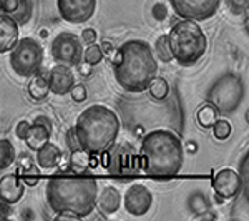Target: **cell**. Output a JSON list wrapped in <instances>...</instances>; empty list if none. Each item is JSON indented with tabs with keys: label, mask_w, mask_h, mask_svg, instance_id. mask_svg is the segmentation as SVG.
Masks as SVG:
<instances>
[{
	"label": "cell",
	"mask_w": 249,
	"mask_h": 221,
	"mask_svg": "<svg viewBox=\"0 0 249 221\" xmlns=\"http://www.w3.org/2000/svg\"><path fill=\"white\" fill-rule=\"evenodd\" d=\"M47 82H48V88H50L52 93L63 96V95L70 93L71 87L75 85V75H73V72L70 70V67L58 63V65H55L47 74Z\"/></svg>",
	"instance_id": "4fadbf2b"
},
{
	"label": "cell",
	"mask_w": 249,
	"mask_h": 221,
	"mask_svg": "<svg viewBox=\"0 0 249 221\" xmlns=\"http://www.w3.org/2000/svg\"><path fill=\"white\" fill-rule=\"evenodd\" d=\"M201 220H214V215H204V216H199Z\"/></svg>",
	"instance_id": "bcb514c9"
},
{
	"label": "cell",
	"mask_w": 249,
	"mask_h": 221,
	"mask_svg": "<svg viewBox=\"0 0 249 221\" xmlns=\"http://www.w3.org/2000/svg\"><path fill=\"white\" fill-rule=\"evenodd\" d=\"M45 193L52 211H71L87 218L96 206L98 183L90 176H53L47 182Z\"/></svg>",
	"instance_id": "3957f363"
},
{
	"label": "cell",
	"mask_w": 249,
	"mask_h": 221,
	"mask_svg": "<svg viewBox=\"0 0 249 221\" xmlns=\"http://www.w3.org/2000/svg\"><path fill=\"white\" fill-rule=\"evenodd\" d=\"M40 35H42V37L45 38V37H47V30H45V29H43V30H40Z\"/></svg>",
	"instance_id": "7dc6e473"
},
{
	"label": "cell",
	"mask_w": 249,
	"mask_h": 221,
	"mask_svg": "<svg viewBox=\"0 0 249 221\" xmlns=\"http://www.w3.org/2000/svg\"><path fill=\"white\" fill-rule=\"evenodd\" d=\"M70 162V170H75V171H83V170H88L90 168V153L83 151L82 148L77 151H71V156L68 158Z\"/></svg>",
	"instance_id": "d4e9b609"
},
{
	"label": "cell",
	"mask_w": 249,
	"mask_h": 221,
	"mask_svg": "<svg viewBox=\"0 0 249 221\" xmlns=\"http://www.w3.org/2000/svg\"><path fill=\"white\" fill-rule=\"evenodd\" d=\"M244 98V83L238 74H224L208 90V102L218 113L228 115L238 110Z\"/></svg>",
	"instance_id": "8992f818"
},
{
	"label": "cell",
	"mask_w": 249,
	"mask_h": 221,
	"mask_svg": "<svg viewBox=\"0 0 249 221\" xmlns=\"http://www.w3.org/2000/svg\"><path fill=\"white\" fill-rule=\"evenodd\" d=\"M34 123H38V125H43L47 127L48 130H52V122L48 120V116H43V115H38L34 118Z\"/></svg>",
	"instance_id": "60d3db41"
},
{
	"label": "cell",
	"mask_w": 249,
	"mask_h": 221,
	"mask_svg": "<svg viewBox=\"0 0 249 221\" xmlns=\"http://www.w3.org/2000/svg\"><path fill=\"white\" fill-rule=\"evenodd\" d=\"M20 178H22V182L27 184V186H37L40 178H42V175H40V170L35 165H30L29 168H25V170L22 171V173L18 175Z\"/></svg>",
	"instance_id": "f1b7e54d"
},
{
	"label": "cell",
	"mask_w": 249,
	"mask_h": 221,
	"mask_svg": "<svg viewBox=\"0 0 249 221\" xmlns=\"http://www.w3.org/2000/svg\"><path fill=\"white\" fill-rule=\"evenodd\" d=\"M239 176L243 182V195L249 196V155L246 153L239 165Z\"/></svg>",
	"instance_id": "4dcf8cb0"
},
{
	"label": "cell",
	"mask_w": 249,
	"mask_h": 221,
	"mask_svg": "<svg viewBox=\"0 0 249 221\" xmlns=\"http://www.w3.org/2000/svg\"><path fill=\"white\" fill-rule=\"evenodd\" d=\"M60 158H62V151H60L57 145L50 143V140L47 143H43L37 150V165L42 170H53V168H57Z\"/></svg>",
	"instance_id": "e0dca14e"
},
{
	"label": "cell",
	"mask_w": 249,
	"mask_h": 221,
	"mask_svg": "<svg viewBox=\"0 0 249 221\" xmlns=\"http://www.w3.org/2000/svg\"><path fill=\"white\" fill-rule=\"evenodd\" d=\"M213 128V133H214V138L216 140H226V138H230V135H231V125H230V122L228 120H216L214 122V125L211 127Z\"/></svg>",
	"instance_id": "f546056e"
},
{
	"label": "cell",
	"mask_w": 249,
	"mask_h": 221,
	"mask_svg": "<svg viewBox=\"0 0 249 221\" xmlns=\"http://www.w3.org/2000/svg\"><path fill=\"white\" fill-rule=\"evenodd\" d=\"M52 130H48L47 127L38 125V123H32L29 127V131H27L23 142L27 143V147L30 148L32 151H37L43 143H47L50 140Z\"/></svg>",
	"instance_id": "ffe728a7"
},
{
	"label": "cell",
	"mask_w": 249,
	"mask_h": 221,
	"mask_svg": "<svg viewBox=\"0 0 249 221\" xmlns=\"http://www.w3.org/2000/svg\"><path fill=\"white\" fill-rule=\"evenodd\" d=\"M29 127H30V123H29V122H25V120H22V122H18V123H17V127H15V135H17V138H18V140H23V138H25L27 131H29Z\"/></svg>",
	"instance_id": "8d00e7d4"
},
{
	"label": "cell",
	"mask_w": 249,
	"mask_h": 221,
	"mask_svg": "<svg viewBox=\"0 0 249 221\" xmlns=\"http://www.w3.org/2000/svg\"><path fill=\"white\" fill-rule=\"evenodd\" d=\"M65 142H67V147H68V150H70V151L80 150V143H78L77 133H75V127H71V128H68V130H67Z\"/></svg>",
	"instance_id": "d6a6232c"
},
{
	"label": "cell",
	"mask_w": 249,
	"mask_h": 221,
	"mask_svg": "<svg viewBox=\"0 0 249 221\" xmlns=\"http://www.w3.org/2000/svg\"><path fill=\"white\" fill-rule=\"evenodd\" d=\"M188 204H190V210L195 213V215H201V213L210 211V202H208V198L201 191L193 193L190 196V200H188Z\"/></svg>",
	"instance_id": "484cf974"
},
{
	"label": "cell",
	"mask_w": 249,
	"mask_h": 221,
	"mask_svg": "<svg viewBox=\"0 0 249 221\" xmlns=\"http://www.w3.org/2000/svg\"><path fill=\"white\" fill-rule=\"evenodd\" d=\"M10 213H12L10 204L5 203L2 198H0V221H5L10 216Z\"/></svg>",
	"instance_id": "ab89813d"
},
{
	"label": "cell",
	"mask_w": 249,
	"mask_h": 221,
	"mask_svg": "<svg viewBox=\"0 0 249 221\" xmlns=\"http://www.w3.org/2000/svg\"><path fill=\"white\" fill-rule=\"evenodd\" d=\"M103 57H105V55H103L102 48H100V45H95V43L87 45V48L83 50V60H85V63H88V65H91V67L98 65L103 60Z\"/></svg>",
	"instance_id": "83f0119b"
},
{
	"label": "cell",
	"mask_w": 249,
	"mask_h": 221,
	"mask_svg": "<svg viewBox=\"0 0 249 221\" xmlns=\"http://www.w3.org/2000/svg\"><path fill=\"white\" fill-rule=\"evenodd\" d=\"M70 95L73 98V102H85L87 100V88L83 85H73L70 90Z\"/></svg>",
	"instance_id": "836d02e7"
},
{
	"label": "cell",
	"mask_w": 249,
	"mask_h": 221,
	"mask_svg": "<svg viewBox=\"0 0 249 221\" xmlns=\"http://www.w3.org/2000/svg\"><path fill=\"white\" fill-rule=\"evenodd\" d=\"M75 133L83 151L98 155L115 145L120 133V118L110 107L90 105L77 118Z\"/></svg>",
	"instance_id": "277c9868"
},
{
	"label": "cell",
	"mask_w": 249,
	"mask_h": 221,
	"mask_svg": "<svg viewBox=\"0 0 249 221\" xmlns=\"http://www.w3.org/2000/svg\"><path fill=\"white\" fill-rule=\"evenodd\" d=\"M111 63L116 83L130 93L144 92L158 74V63L151 45L138 38L122 43Z\"/></svg>",
	"instance_id": "6da1fadb"
},
{
	"label": "cell",
	"mask_w": 249,
	"mask_h": 221,
	"mask_svg": "<svg viewBox=\"0 0 249 221\" xmlns=\"http://www.w3.org/2000/svg\"><path fill=\"white\" fill-rule=\"evenodd\" d=\"M143 171L155 178H168L183 168L184 147L179 136L171 130H153L144 135L140 147Z\"/></svg>",
	"instance_id": "7a4b0ae2"
},
{
	"label": "cell",
	"mask_w": 249,
	"mask_h": 221,
	"mask_svg": "<svg viewBox=\"0 0 249 221\" xmlns=\"http://www.w3.org/2000/svg\"><path fill=\"white\" fill-rule=\"evenodd\" d=\"M188 150H190L191 151V153H193V151H196V150H198V147H196V143H190V145H188Z\"/></svg>",
	"instance_id": "ee69618b"
},
{
	"label": "cell",
	"mask_w": 249,
	"mask_h": 221,
	"mask_svg": "<svg viewBox=\"0 0 249 221\" xmlns=\"http://www.w3.org/2000/svg\"><path fill=\"white\" fill-rule=\"evenodd\" d=\"M226 3L234 15H243L248 12L249 0H226Z\"/></svg>",
	"instance_id": "1f68e13d"
},
{
	"label": "cell",
	"mask_w": 249,
	"mask_h": 221,
	"mask_svg": "<svg viewBox=\"0 0 249 221\" xmlns=\"http://www.w3.org/2000/svg\"><path fill=\"white\" fill-rule=\"evenodd\" d=\"M0 14L9 15L18 25H25L34 14V3L32 0H0Z\"/></svg>",
	"instance_id": "5bb4252c"
},
{
	"label": "cell",
	"mask_w": 249,
	"mask_h": 221,
	"mask_svg": "<svg viewBox=\"0 0 249 221\" xmlns=\"http://www.w3.org/2000/svg\"><path fill=\"white\" fill-rule=\"evenodd\" d=\"M30 165H34V160H32V156H29L27 153H22L18 156V165H17V175L22 173L25 168H29Z\"/></svg>",
	"instance_id": "d590c367"
},
{
	"label": "cell",
	"mask_w": 249,
	"mask_h": 221,
	"mask_svg": "<svg viewBox=\"0 0 249 221\" xmlns=\"http://www.w3.org/2000/svg\"><path fill=\"white\" fill-rule=\"evenodd\" d=\"M23 195H25V183L17 173H10L0 178V198L5 203H18Z\"/></svg>",
	"instance_id": "9a60e30c"
},
{
	"label": "cell",
	"mask_w": 249,
	"mask_h": 221,
	"mask_svg": "<svg viewBox=\"0 0 249 221\" xmlns=\"http://www.w3.org/2000/svg\"><path fill=\"white\" fill-rule=\"evenodd\" d=\"M151 14H153V17L156 20H164L168 17V7L164 5V3H155L153 5V9H151Z\"/></svg>",
	"instance_id": "e575fe53"
},
{
	"label": "cell",
	"mask_w": 249,
	"mask_h": 221,
	"mask_svg": "<svg viewBox=\"0 0 249 221\" xmlns=\"http://www.w3.org/2000/svg\"><path fill=\"white\" fill-rule=\"evenodd\" d=\"M155 52L158 55V58L161 60L164 63H170L173 60V55H171V48H170V43H168V35H160L155 42Z\"/></svg>",
	"instance_id": "4316f807"
},
{
	"label": "cell",
	"mask_w": 249,
	"mask_h": 221,
	"mask_svg": "<svg viewBox=\"0 0 249 221\" xmlns=\"http://www.w3.org/2000/svg\"><path fill=\"white\" fill-rule=\"evenodd\" d=\"M135 133H136V135H143V133H144V128H143V127H138V128H136Z\"/></svg>",
	"instance_id": "f6af8a7d"
},
{
	"label": "cell",
	"mask_w": 249,
	"mask_h": 221,
	"mask_svg": "<svg viewBox=\"0 0 249 221\" xmlns=\"http://www.w3.org/2000/svg\"><path fill=\"white\" fill-rule=\"evenodd\" d=\"M135 160V156H131L130 150L124 148H113L111 151H108V170L111 173H120V171H130L131 162Z\"/></svg>",
	"instance_id": "ac0fdd59"
},
{
	"label": "cell",
	"mask_w": 249,
	"mask_h": 221,
	"mask_svg": "<svg viewBox=\"0 0 249 221\" xmlns=\"http://www.w3.org/2000/svg\"><path fill=\"white\" fill-rule=\"evenodd\" d=\"M55 220L60 221V220H68V221H75V220H82L77 213H71V211H60L57 213V216H55Z\"/></svg>",
	"instance_id": "f35d334b"
},
{
	"label": "cell",
	"mask_w": 249,
	"mask_h": 221,
	"mask_svg": "<svg viewBox=\"0 0 249 221\" xmlns=\"http://www.w3.org/2000/svg\"><path fill=\"white\" fill-rule=\"evenodd\" d=\"M48 92H50V88H48L47 75L35 74L34 77H32L30 83H29V95H30V98L35 100V102H38V100L47 98Z\"/></svg>",
	"instance_id": "44dd1931"
},
{
	"label": "cell",
	"mask_w": 249,
	"mask_h": 221,
	"mask_svg": "<svg viewBox=\"0 0 249 221\" xmlns=\"http://www.w3.org/2000/svg\"><path fill=\"white\" fill-rule=\"evenodd\" d=\"M168 43L173 60L181 67H191L204 57L208 50V37L201 27L193 20H179L168 34Z\"/></svg>",
	"instance_id": "5b68a950"
},
{
	"label": "cell",
	"mask_w": 249,
	"mask_h": 221,
	"mask_svg": "<svg viewBox=\"0 0 249 221\" xmlns=\"http://www.w3.org/2000/svg\"><path fill=\"white\" fill-rule=\"evenodd\" d=\"M100 48H102L103 55H110V54H113V50H115V47L111 45L110 42H102V45H100Z\"/></svg>",
	"instance_id": "7bdbcfd3"
},
{
	"label": "cell",
	"mask_w": 249,
	"mask_h": 221,
	"mask_svg": "<svg viewBox=\"0 0 249 221\" xmlns=\"http://www.w3.org/2000/svg\"><path fill=\"white\" fill-rule=\"evenodd\" d=\"M9 63L18 77H34L38 74L43 63V48L34 37L18 38L10 50Z\"/></svg>",
	"instance_id": "52a82bcc"
},
{
	"label": "cell",
	"mask_w": 249,
	"mask_h": 221,
	"mask_svg": "<svg viewBox=\"0 0 249 221\" xmlns=\"http://www.w3.org/2000/svg\"><path fill=\"white\" fill-rule=\"evenodd\" d=\"M77 67L80 68V74H82L83 77H90V74H91V65H88V63H78Z\"/></svg>",
	"instance_id": "b9f144b4"
},
{
	"label": "cell",
	"mask_w": 249,
	"mask_h": 221,
	"mask_svg": "<svg viewBox=\"0 0 249 221\" xmlns=\"http://www.w3.org/2000/svg\"><path fill=\"white\" fill-rule=\"evenodd\" d=\"M57 10L67 23H85L95 15L96 0H57Z\"/></svg>",
	"instance_id": "30bf717a"
},
{
	"label": "cell",
	"mask_w": 249,
	"mask_h": 221,
	"mask_svg": "<svg viewBox=\"0 0 249 221\" xmlns=\"http://www.w3.org/2000/svg\"><path fill=\"white\" fill-rule=\"evenodd\" d=\"M196 120L203 128H211L214 125V122L218 120V111L214 110V107H211L210 103L208 105H203L196 113Z\"/></svg>",
	"instance_id": "cb8c5ba5"
},
{
	"label": "cell",
	"mask_w": 249,
	"mask_h": 221,
	"mask_svg": "<svg viewBox=\"0 0 249 221\" xmlns=\"http://www.w3.org/2000/svg\"><path fill=\"white\" fill-rule=\"evenodd\" d=\"M153 195L144 184L135 183L124 193V210L133 216H143L151 210Z\"/></svg>",
	"instance_id": "7c38bea8"
},
{
	"label": "cell",
	"mask_w": 249,
	"mask_h": 221,
	"mask_svg": "<svg viewBox=\"0 0 249 221\" xmlns=\"http://www.w3.org/2000/svg\"><path fill=\"white\" fill-rule=\"evenodd\" d=\"M146 90L150 92L151 98L158 100V102H161V100H164L170 95V85H168V82L163 77H155Z\"/></svg>",
	"instance_id": "603a6c76"
},
{
	"label": "cell",
	"mask_w": 249,
	"mask_h": 221,
	"mask_svg": "<svg viewBox=\"0 0 249 221\" xmlns=\"http://www.w3.org/2000/svg\"><path fill=\"white\" fill-rule=\"evenodd\" d=\"M15 160H17V153L10 140H0V170H7L10 165H14Z\"/></svg>",
	"instance_id": "7402d4cb"
},
{
	"label": "cell",
	"mask_w": 249,
	"mask_h": 221,
	"mask_svg": "<svg viewBox=\"0 0 249 221\" xmlns=\"http://www.w3.org/2000/svg\"><path fill=\"white\" fill-rule=\"evenodd\" d=\"M213 190L216 195L223 196L224 200L238 198L239 193L243 191V182H241V176L236 170L232 168H223L218 173L213 176Z\"/></svg>",
	"instance_id": "8fae6325"
},
{
	"label": "cell",
	"mask_w": 249,
	"mask_h": 221,
	"mask_svg": "<svg viewBox=\"0 0 249 221\" xmlns=\"http://www.w3.org/2000/svg\"><path fill=\"white\" fill-rule=\"evenodd\" d=\"M20 37V25L5 14H0V54H7L15 47Z\"/></svg>",
	"instance_id": "2e32d148"
},
{
	"label": "cell",
	"mask_w": 249,
	"mask_h": 221,
	"mask_svg": "<svg viewBox=\"0 0 249 221\" xmlns=\"http://www.w3.org/2000/svg\"><path fill=\"white\" fill-rule=\"evenodd\" d=\"M50 54L57 63L67 67H77L83 60L82 40L71 32H62L52 40Z\"/></svg>",
	"instance_id": "ba28073f"
},
{
	"label": "cell",
	"mask_w": 249,
	"mask_h": 221,
	"mask_svg": "<svg viewBox=\"0 0 249 221\" xmlns=\"http://www.w3.org/2000/svg\"><path fill=\"white\" fill-rule=\"evenodd\" d=\"M120 204H122V196L116 188L108 186L102 193H98V198H96V206L103 215H113L118 211Z\"/></svg>",
	"instance_id": "d6986e66"
},
{
	"label": "cell",
	"mask_w": 249,
	"mask_h": 221,
	"mask_svg": "<svg viewBox=\"0 0 249 221\" xmlns=\"http://www.w3.org/2000/svg\"><path fill=\"white\" fill-rule=\"evenodd\" d=\"M170 5L179 18L203 22L218 14L221 0H170Z\"/></svg>",
	"instance_id": "9c48e42d"
},
{
	"label": "cell",
	"mask_w": 249,
	"mask_h": 221,
	"mask_svg": "<svg viewBox=\"0 0 249 221\" xmlns=\"http://www.w3.org/2000/svg\"><path fill=\"white\" fill-rule=\"evenodd\" d=\"M96 40V32L93 29H85L82 32V42L90 45V43H95Z\"/></svg>",
	"instance_id": "74e56055"
}]
</instances>
